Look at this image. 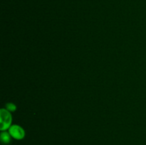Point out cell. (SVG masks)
Listing matches in <instances>:
<instances>
[{
	"label": "cell",
	"instance_id": "1",
	"mask_svg": "<svg viewBox=\"0 0 146 145\" xmlns=\"http://www.w3.org/2000/svg\"><path fill=\"white\" fill-rule=\"evenodd\" d=\"M12 117L11 112L7 109L2 108L0 110V129L1 131H6L11 126Z\"/></svg>",
	"mask_w": 146,
	"mask_h": 145
},
{
	"label": "cell",
	"instance_id": "2",
	"mask_svg": "<svg viewBox=\"0 0 146 145\" xmlns=\"http://www.w3.org/2000/svg\"><path fill=\"white\" fill-rule=\"evenodd\" d=\"M9 132L11 137L17 140L23 139L25 136V131L21 126L17 125H13L9 129Z\"/></svg>",
	"mask_w": 146,
	"mask_h": 145
},
{
	"label": "cell",
	"instance_id": "3",
	"mask_svg": "<svg viewBox=\"0 0 146 145\" xmlns=\"http://www.w3.org/2000/svg\"><path fill=\"white\" fill-rule=\"evenodd\" d=\"M0 137H1V142L5 144H9L10 142H11V136L10 135L9 132H6V131H2L1 133V136H0Z\"/></svg>",
	"mask_w": 146,
	"mask_h": 145
},
{
	"label": "cell",
	"instance_id": "4",
	"mask_svg": "<svg viewBox=\"0 0 146 145\" xmlns=\"http://www.w3.org/2000/svg\"><path fill=\"white\" fill-rule=\"evenodd\" d=\"M6 109L8 111L11 112H14V111L17 109V106L14 105V103H11V102H9L6 105Z\"/></svg>",
	"mask_w": 146,
	"mask_h": 145
}]
</instances>
